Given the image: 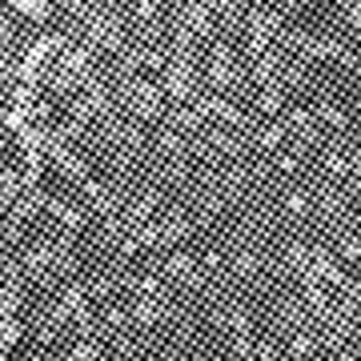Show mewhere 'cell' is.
<instances>
[{
  "label": "cell",
  "mask_w": 361,
  "mask_h": 361,
  "mask_svg": "<svg viewBox=\"0 0 361 361\" xmlns=\"http://www.w3.org/2000/svg\"><path fill=\"white\" fill-rule=\"evenodd\" d=\"M37 185H40V197L52 201V205H68V209H89L92 205L89 189H85V185H80L65 165H56L52 157L40 161V180H37Z\"/></svg>",
  "instance_id": "6da1fadb"
}]
</instances>
